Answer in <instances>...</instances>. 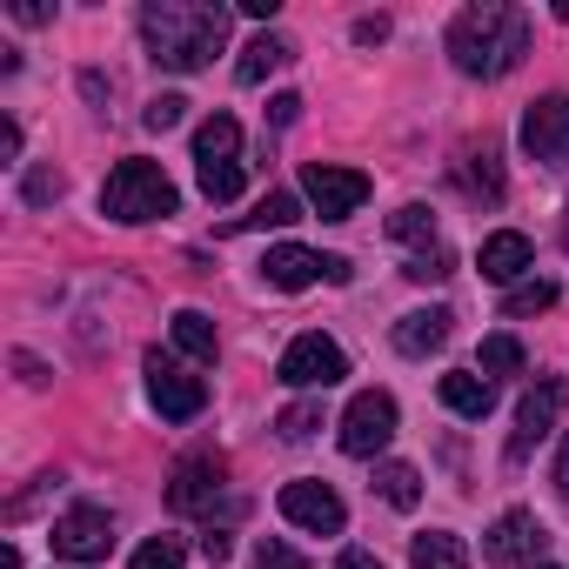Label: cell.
I'll list each match as a JSON object with an SVG mask.
<instances>
[{
    "instance_id": "obj_28",
    "label": "cell",
    "mask_w": 569,
    "mask_h": 569,
    "mask_svg": "<svg viewBox=\"0 0 569 569\" xmlns=\"http://www.w3.org/2000/svg\"><path fill=\"white\" fill-rule=\"evenodd\" d=\"M181 562H188L181 536H148V542L134 549V562H128V569H181Z\"/></svg>"
},
{
    "instance_id": "obj_39",
    "label": "cell",
    "mask_w": 569,
    "mask_h": 569,
    "mask_svg": "<svg viewBox=\"0 0 569 569\" xmlns=\"http://www.w3.org/2000/svg\"><path fill=\"white\" fill-rule=\"evenodd\" d=\"M336 569H382V562H376L369 549H342V562H336Z\"/></svg>"
},
{
    "instance_id": "obj_29",
    "label": "cell",
    "mask_w": 569,
    "mask_h": 569,
    "mask_svg": "<svg viewBox=\"0 0 569 569\" xmlns=\"http://www.w3.org/2000/svg\"><path fill=\"white\" fill-rule=\"evenodd\" d=\"M289 442H302V436H316L322 429V402H296V409H281V422H274Z\"/></svg>"
},
{
    "instance_id": "obj_25",
    "label": "cell",
    "mask_w": 569,
    "mask_h": 569,
    "mask_svg": "<svg viewBox=\"0 0 569 569\" xmlns=\"http://www.w3.org/2000/svg\"><path fill=\"white\" fill-rule=\"evenodd\" d=\"M389 234H396V241H416L422 254H429V248H442V241H436V214H429L422 201L396 208V214H389Z\"/></svg>"
},
{
    "instance_id": "obj_7",
    "label": "cell",
    "mask_w": 569,
    "mask_h": 569,
    "mask_svg": "<svg viewBox=\"0 0 569 569\" xmlns=\"http://www.w3.org/2000/svg\"><path fill=\"white\" fill-rule=\"evenodd\" d=\"M148 396H154V409L168 416V422H194L201 409H208V382L201 376H188L174 356H148Z\"/></svg>"
},
{
    "instance_id": "obj_22",
    "label": "cell",
    "mask_w": 569,
    "mask_h": 569,
    "mask_svg": "<svg viewBox=\"0 0 569 569\" xmlns=\"http://www.w3.org/2000/svg\"><path fill=\"white\" fill-rule=\"evenodd\" d=\"M174 349L194 356V362H214V322H208L201 309H181V316H174Z\"/></svg>"
},
{
    "instance_id": "obj_2",
    "label": "cell",
    "mask_w": 569,
    "mask_h": 569,
    "mask_svg": "<svg viewBox=\"0 0 569 569\" xmlns=\"http://www.w3.org/2000/svg\"><path fill=\"white\" fill-rule=\"evenodd\" d=\"M522 54H529V14L522 8H502V0L462 8L456 28H449V61L469 81H502Z\"/></svg>"
},
{
    "instance_id": "obj_9",
    "label": "cell",
    "mask_w": 569,
    "mask_h": 569,
    "mask_svg": "<svg viewBox=\"0 0 569 569\" xmlns=\"http://www.w3.org/2000/svg\"><path fill=\"white\" fill-rule=\"evenodd\" d=\"M522 148H529V161H542V168H562V161H569V94L529 101V114H522Z\"/></svg>"
},
{
    "instance_id": "obj_20",
    "label": "cell",
    "mask_w": 569,
    "mask_h": 569,
    "mask_svg": "<svg viewBox=\"0 0 569 569\" xmlns=\"http://www.w3.org/2000/svg\"><path fill=\"white\" fill-rule=\"evenodd\" d=\"M409 562H416V569H469V549H462V536L429 529V536L409 542Z\"/></svg>"
},
{
    "instance_id": "obj_30",
    "label": "cell",
    "mask_w": 569,
    "mask_h": 569,
    "mask_svg": "<svg viewBox=\"0 0 569 569\" xmlns=\"http://www.w3.org/2000/svg\"><path fill=\"white\" fill-rule=\"evenodd\" d=\"M254 569H309V562L281 542V536H261V542H254Z\"/></svg>"
},
{
    "instance_id": "obj_21",
    "label": "cell",
    "mask_w": 569,
    "mask_h": 569,
    "mask_svg": "<svg viewBox=\"0 0 569 569\" xmlns=\"http://www.w3.org/2000/svg\"><path fill=\"white\" fill-rule=\"evenodd\" d=\"M296 221H302V201H296L289 188H274V194H261L254 214H241L234 228H296Z\"/></svg>"
},
{
    "instance_id": "obj_23",
    "label": "cell",
    "mask_w": 569,
    "mask_h": 569,
    "mask_svg": "<svg viewBox=\"0 0 569 569\" xmlns=\"http://www.w3.org/2000/svg\"><path fill=\"white\" fill-rule=\"evenodd\" d=\"M376 489H382L389 509H416V502H422V476H416L409 462H382V469H376Z\"/></svg>"
},
{
    "instance_id": "obj_6",
    "label": "cell",
    "mask_w": 569,
    "mask_h": 569,
    "mask_svg": "<svg viewBox=\"0 0 569 569\" xmlns=\"http://www.w3.org/2000/svg\"><path fill=\"white\" fill-rule=\"evenodd\" d=\"M396 442V396L389 389H362L342 409V449L349 456H382Z\"/></svg>"
},
{
    "instance_id": "obj_8",
    "label": "cell",
    "mask_w": 569,
    "mask_h": 569,
    "mask_svg": "<svg viewBox=\"0 0 569 569\" xmlns=\"http://www.w3.org/2000/svg\"><path fill=\"white\" fill-rule=\"evenodd\" d=\"M542 549H549V529H542L529 509H509V516L482 536V562H502V569H529V562H542Z\"/></svg>"
},
{
    "instance_id": "obj_19",
    "label": "cell",
    "mask_w": 569,
    "mask_h": 569,
    "mask_svg": "<svg viewBox=\"0 0 569 569\" xmlns=\"http://www.w3.org/2000/svg\"><path fill=\"white\" fill-rule=\"evenodd\" d=\"M241 154V128L228 121V114H208L201 128H194V168H228Z\"/></svg>"
},
{
    "instance_id": "obj_3",
    "label": "cell",
    "mask_w": 569,
    "mask_h": 569,
    "mask_svg": "<svg viewBox=\"0 0 569 569\" xmlns=\"http://www.w3.org/2000/svg\"><path fill=\"white\" fill-rule=\"evenodd\" d=\"M181 208V194H174V181L154 168V161H121L114 174H108V188H101V214H114V221H161V214H174Z\"/></svg>"
},
{
    "instance_id": "obj_24",
    "label": "cell",
    "mask_w": 569,
    "mask_h": 569,
    "mask_svg": "<svg viewBox=\"0 0 569 569\" xmlns=\"http://www.w3.org/2000/svg\"><path fill=\"white\" fill-rule=\"evenodd\" d=\"M456 181H462L469 194H482V201H502V168H496V154H489V148H482V154H462Z\"/></svg>"
},
{
    "instance_id": "obj_17",
    "label": "cell",
    "mask_w": 569,
    "mask_h": 569,
    "mask_svg": "<svg viewBox=\"0 0 569 569\" xmlns=\"http://www.w3.org/2000/svg\"><path fill=\"white\" fill-rule=\"evenodd\" d=\"M442 402H449L456 416L482 422V416L496 409V382H489V376H476V369H456V376H442Z\"/></svg>"
},
{
    "instance_id": "obj_37",
    "label": "cell",
    "mask_w": 569,
    "mask_h": 569,
    "mask_svg": "<svg viewBox=\"0 0 569 569\" xmlns=\"http://www.w3.org/2000/svg\"><path fill=\"white\" fill-rule=\"evenodd\" d=\"M349 274H356V268H349L342 254H322V281H336V289H342V281H349Z\"/></svg>"
},
{
    "instance_id": "obj_27",
    "label": "cell",
    "mask_w": 569,
    "mask_h": 569,
    "mask_svg": "<svg viewBox=\"0 0 569 569\" xmlns=\"http://www.w3.org/2000/svg\"><path fill=\"white\" fill-rule=\"evenodd\" d=\"M542 309H556V281H516L502 296V316H542Z\"/></svg>"
},
{
    "instance_id": "obj_4",
    "label": "cell",
    "mask_w": 569,
    "mask_h": 569,
    "mask_svg": "<svg viewBox=\"0 0 569 569\" xmlns=\"http://www.w3.org/2000/svg\"><path fill=\"white\" fill-rule=\"evenodd\" d=\"M274 376L289 382V389H336V382L349 376V356H342L329 336H296L289 349H281Z\"/></svg>"
},
{
    "instance_id": "obj_16",
    "label": "cell",
    "mask_w": 569,
    "mask_h": 569,
    "mask_svg": "<svg viewBox=\"0 0 569 569\" xmlns=\"http://www.w3.org/2000/svg\"><path fill=\"white\" fill-rule=\"evenodd\" d=\"M449 322H456L449 309H416V316L396 322V349H402V356H436V349L449 342Z\"/></svg>"
},
{
    "instance_id": "obj_12",
    "label": "cell",
    "mask_w": 569,
    "mask_h": 569,
    "mask_svg": "<svg viewBox=\"0 0 569 569\" xmlns=\"http://www.w3.org/2000/svg\"><path fill=\"white\" fill-rule=\"evenodd\" d=\"M556 416H562V376H536V389L522 396V409H516V436H509V462H522L549 429H556Z\"/></svg>"
},
{
    "instance_id": "obj_18",
    "label": "cell",
    "mask_w": 569,
    "mask_h": 569,
    "mask_svg": "<svg viewBox=\"0 0 569 569\" xmlns=\"http://www.w3.org/2000/svg\"><path fill=\"white\" fill-rule=\"evenodd\" d=\"M289 61H296V48L281 41V34H254V41L241 48V61H234V81L254 88V81H268L274 68H289Z\"/></svg>"
},
{
    "instance_id": "obj_32",
    "label": "cell",
    "mask_w": 569,
    "mask_h": 569,
    "mask_svg": "<svg viewBox=\"0 0 569 569\" xmlns=\"http://www.w3.org/2000/svg\"><path fill=\"white\" fill-rule=\"evenodd\" d=\"M402 274H409V281H442V274H456V254H449V248H429V254H416Z\"/></svg>"
},
{
    "instance_id": "obj_40",
    "label": "cell",
    "mask_w": 569,
    "mask_h": 569,
    "mask_svg": "<svg viewBox=\"0 0 569 569\" xmlns=\"http://www.w3.org/2000/svg\"><path fill=\"white\" fill-rule=\"evenodd\" d=\"M556 482H562V496H569V436H562V456H556Z\"/></svg>"
},
{
    "instance_id": "obj_38",
    "label": "cell",
    "mask_w": 569,
    "mask_h": 569,
    "mask_svg": "<svg viewBox=\"0 0 569 569\" xmlns=\"http://www.w3.org/2000/svg\"><path fill=\"white\" fill-rule=\"evenodd\" d=\"M21 154V128L14 121H0V161H14Z\"/></svg>"
},
{
    "instance_id": "obj_34",
    "label": "cell",
    "mask_w": 569,
    "mask_h": 569,
    "mask_svg": "<svg viewBox=\"0 0 569 569\" xmlns=\"http://www.w3.org/2000/svg\"><path fill=\"white\" fill-rule=\"evenodd\" d=\"M268 121H274V128H296V121H302V94H274V101H268Z\"/></svg>"
},
{
    "instance_id": "obj_35",
    "label": "cell",
    "mask_w": 569,
    "mask_h": 569,
    "mask_svg": "<svg viewBox=\"0 0 569 569\" xmlns=\"http://www.w3.org/2000/svg\"><path fill=\"white\" fill-rule=\"evenodd\" d=\"M228 549H234V542H228V529H221V522H208V529H201V556H208V562H228Z\"/></svg>"
},
{
    "instance_id": "obj_10",
    "label": "cell",
    "mask_w": 569,
    "mask_h": 569,
    "mask_svg": "<svg viewBox=\"0 0 569 569\" xmlns=\"http://www.w3.org/2000/svg\"><path fill=\"white\" fill-rule=\"evenodd\" d=\"M108 549H114V522H108V509L81 502V509H68V516L54 522V556H68V562H101Z\"/></svg>"
},
{
    "instance_id": "obj_5",
    "label": "cell",
    "mask_w": 569,
    "mask_h": 569,
    "mask_svg": "<svg viewBox=\"0 0 569 569\" xmlns=\"http://www.w3.org/2000/svg\"><path fill=\"white\" fill-rule=\"evenodd\" d=\"M302 194L316 201L322 221H349L369 201V174L362 168H336V161H309L302 168Z\"/></svg>"
},
{
    "instance_id": "obj_41",
    "label": "cell",
    "mask_w": 569,
    "mask_h": 569,
    "mask_svg": "<svg viewBox=\"0 0 569 569\" xmlns=\"http://www.w3.org/2000/svg\"><path fill=\"white\" fill-rule=\"evenodd\" d=\"M0 569H21V549H0Z\"/></svg>"
},
{
    "instance_id": "obj_11",
    "label": "cell",
    "mask_w": 569,
    "mask_h": 569,
    "mask_svg": "<svg viewBox=\"0 0 569 569\" xmlns=\"http://www.w3.org/2000/svg\"><path fill=\"white\" fill-rule=\"evenodd\" d=\"M281 516L296 529H309V536H342V522H349V509H342V496L329 482H289L281 489Z\"/></svg>"
},
{
    "instance_id": "obj_42",
    "label": "cell",
    "mask_w": 569,
    "mask_h": 569,
    "mask_svg": "<svg viewBox=\"0 0 569 569\" xmlns=\"http://www.w3.org/2000/svg\"><path fill=\"white\" fill-rule=\"evenodd\" d=\"M529 569H556V562H529Z\"/></svg>"
},
{
    "instance_id": "obj_31",
    "label": "cell",
    "mask_w": 569,
    "mask_h": 569,
    "mask_svg": "<svg viewBox=\"0 0 569 569\" xmlns=\"http://www.w3.org/2000/svg\"><path fill=\"white\" fill-rule=\"evenodd\" d=\"M181 114H188V101H181V94H154V101H148V114H141V121H148V128H154V134H168V128H181Z\"/></svg>"
},
{
    "instance_id": "obj_26",
    "label": "cell",
    "mask_w": 569,
    "mask_h": 569,
    "mask_svg": "<svg viewBox=\"0 0 569 569\" xmlns=\"http://www.w3.org/2000/svg\"><path fill=\"white\" fill-rule=\"evenodd\" d=\"M476 376H522V342L516 336H482Z\"/></svg>"
},
{
    "instance_id": "obj_13",
    "label": "cell",
    "mask_w": 569,
    "mask_h": 569,
    "mask_svg": "<svg viewBox=\"0 0 569 569\" xmlns=\"http://www.w3.org/2000/svg\"><path fill=\"white\" fill-rule=\"evenodd\" d=\"M228 496V469L214 462V456H194V462H181L174 469V482H168V509H181V516H214V502Z\"/></svg>"
},
{
    "instance_id": "obj_14",
    "label": "cell",
    "mask_w": 569,
    "mask_h": 569,
    "mask_svg": "<svg viewBox=\"0 0 569 569\" xmlns=\"http://www.w3.org/2000/svg\"><path fill=\"white\" fill-rule=\"evenodd\" d=\"M261 274H268V289L296 296V289H309V281H322V254H309V248H296V241H281V248H268Z\"/></svg>"
},
{
    "instance_id": "obj_36",
    "label": "cell",
    "mask_w": 569,
    "mask_h": 569,
    "mask_svg": "<svg viewBox=\"0 0 569 569\" xmlns=\"http://www.w3.org/2000/svg\"><path fill=\"white\" fill-rule=\"evenodd\" d=\"M356 41H362V48H376V41H389V21H382V14H376V21H356Z\"/></svg>"
},
{
    "instance_id": "obj_33",
    "label": "cell",
    "mask_w": 569,
    "mask_h": 569,
    "mask_svg": "<svg viewBox=\"0 0 569 569\" xmlns=\"http://www.w3.org/2000/svg\"><path fill=\"white\" fill-rule=\"evenodd\" d=\"M21 194H28V208H48V201H54V194H61V168H34V174H28V188H21Z\"/></svg>"
},
{
    "instance_id": "obj_1",
    "label": "cell",
    "mask_w": 569,
    "mask_h": 569,
    "mask_svg": "<svg viewBox=\"0 0 569 569\" xmlns=\"http://www.w3.org/2000/svg\"><path fill=\"white\" fill-rule=\"evenodd\" d=\"M141 41H148L154 68L201 74L228 41V8H214V0H148L141 8Z\"/></svg>"
},
{
    "instance_id": "obj_15",
    "label": "cell",
    "mask_w": 569,
    "mask_h": 569,
    "mask_svg": "<svg viewBox=\"0 0 569 569\" xmlns=\"http://www.w3.org/2000/svg\"><path fill=\"white\" fill-rule=\"evenodd\" d=\"M529 261H536V248H529V234H516V228H496V234L476 248V268H482L489 281H516Z\"/></svg>"
}]
</instances>
